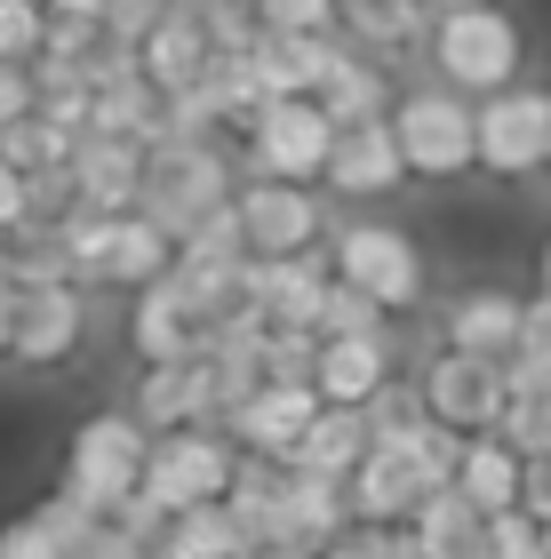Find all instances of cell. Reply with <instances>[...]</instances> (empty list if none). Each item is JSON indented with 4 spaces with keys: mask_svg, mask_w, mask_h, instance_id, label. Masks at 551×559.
<instances>
[{
    "mask_svg": "<svg viewBox=\"0 0 551 559\" xmlns=\"http://www.w3.org/2000/svg\"><path fill=\"white\" fill-rule=\"evenodd\" d=\"M64 559H153V551H144V544L129 536V527H112V520H96V527H88V536H81V544H72Z\"/></svg>",
    "mask_w": 551,
    "mask_h": 559,
    "instance_id": "74e56055",
    "label": "cell"
},
{
    "mask_svg": "<svg viewBox=\"0 0 551 559\" xmlns=\"http://www.w3.org/2000/svg\"><path fill=\"white\" fill-rule=\"evenodd\" d=\"M256 81H264V96H312L320 81H328V64H336V40L328 33H256Z\"/></svg>",
    "mask_w": 551,
    "mask_h": 559,
    "instance_id": "e0dca14e",
    "label": "cell"
},
{
    "mask_svg": "<svg viewBox=\"0 0 551 559\" xmlns=\"http://www.w3.org/2000/svg\"><path fill=\"white\" fill-rule=\"evenodd\" d=\"M312 96L328 105V120H336V129H352V120H384V72H375L368 57H352V48H336L328 81H320Z\"/></svg>",
    "mask_w": 551,
    "mask_h": 559,
    "instance_id": "484cf974",
    "label": "cell"
},
{
    "mask_svg": "<svg viewBox=\"0 0 551 559\" xmlns=\"http://www.w3.org/2000/svg\"><path fill=\"white\" fill-rule=\"evenodd\" d=\"M519 479H528V455H519L504 431H464L456 488L480 503V512H512V503H519Z\"/></svg>",
    "mask_w": 551,
    "mask_h": 559,
    "instance_id": "d6986e66",
    "label": "cell"
},
{
    "mask_svg": "<svg viewBox=\"0 0 551 559\" xmlns=\"http://www.w3.org/2000/svg\"><path fill=\"white\" fill-rule=\"evenodd\" d=\"M519 503L536 520H551V455H528V479H519Z\"/></svg>",
    "mask_w": 551,
    "mask_h": 559,
    "instance_id": "b9f144b4",
    "label": "cell"
},
{
    "mask_svg": "<svg viewBox=\"0 0 551 559\" xmlns=\"http://www.w3.org/2000/svg\"><path fill=\"white\" fill-rule=\"evenodd\" d=\"M440 9H480V0H440Z\"/></svg>",
    "mask_w": 551,
    "mask_h": 559,
    "instance_id": "c3c4849f",
    "label": "cell"
},
{
    "mask_svg": "<svg viewBox=\"0 0 551 559\" xmlns=\"http://www.w3.org/2000/svg\"><path fill=\"white\" fill-rule=\"evenodd\" d=\"M320 408H328V400H320V384H264L248 408H232V431H240L256 455H280V464H288L296 440L312 431Z\"/></svg>",
    "mask_w": 551,
    "mask_h": 559,
    "instance_id": "9a60e30c",
    "label": "cell"
},
{
    "mask_svg": "<svg viewBox=\"0 0 551 559\" xmlns=\"http://www.w3.org/2000/svg\"><path fill=\"white\" fill-rule=\"evenodd\" d=\"M232 200V168H224V152L208 136H160V144H144V192H136V209L168 224V233H192L208 209H224Z\"/></svg>",
    "mask_w": 551,
    "mask_h": 559,
    "instance_id": "6da1fadb",
    "label": "cell"
},
{
    "mask_svg": "<svg viewBox=\"0 0 551 559\" xmlns=\"http://www.w3.org/2000/svg\"><path fill=\"white\" fill-rule=\"evenodd\" d=\"M153 559H200V551H184L177 536H168V544H153Z\"/></svg>",
    "mask_w": 551,
    "mask_h": 559,
    "instance_id": "bcb514c9",
    "label": "cell"
},
{
    "mask_svg": "<svg viewBox=\"0 0 551 559\" xmlns=\"http://www.w3.org/2000/svg\"><path fill=\"white\" fill-rule=\"evenodd\" d=\"M248 280V296L264 304V320L272 328H320V304H328V264L312 257V248H296V257H256V264H240Z\"/></svg>",
    "mask_w": 551,
    "mask_h": 559,
    "instance_id": "30bf717a",
    "label": "cell"
},
{
    "mask_svg": "<svg viewBox=\"0 0 551 559\" xmlns=\"http://www.w3.org/2000/svg\"><path fill=\"white\" fill-rule=\"evenodd\" d=\"M192 344H200V320L184 304V280L160 272L136 304V352H144V368H153V360H192Z\"/></svg>",
    "mask_w": 551,
    "mask_h": 559,
    "instance_id": "44dd1931",
    "label": "cell"
},
{
    "mask_svg": "<svg viewBox=\"0 0 551 559\" xmlns=\"http://www.w3.org/2000/svg\"><path fill=\"white\" fill-rule=\"evenodd\" d=\"M184 551H200V559H240L248 551V527H240V512L232 503H192V512H177V527H168Z\"/></svg>",
    "mask_w": 551,
    "mask_h": 559,
    "instance_id": "f1b7e54d",
    "label": "cell"
},
{
    "mask_svg": "<svg viewBox=\"0 0 551 559\" xmlns=\"http://www.w3.org/2000/svg\"><path fill=\"white\" fill-rule=\"evenodd\" d=\"M72 144H81V136H64L57 120L24 112V120H9V129H0V160L24 168V176H40V168H64V160H72Z\"/></svg>",
    "mask_w": 551,
    "mask_h": 559,
    "instance_id": "4dcf8cb0",
    "label": "cell"
},
{
    "mask_svg": "<svg viewBox=\"0 0 551 559\" xmlns=\"http://www.w3.org/2000/svg\"><path fill=\"white\" fill-rule=\"evenodd\" d=\"M344 24L368 40V48H408L423 40V0H336Z\"/></svg>",
    "mask_w": 551,
    "mask_h": 559,
    "instance_id": "f546056e",
    "label": "cell"
},
{
    "mask_svg": "<svg viewBox=\"0 0 551 559\" xmlns=\"http://www.w3.org/2000/svg\"><path fill=\"white\" fill-rule=\"evenodd\" d=\"M112 0H57V16H105Z\"/></svg>",
    "mask_w": 551,
    "mask_h": 559,
    "instance_id": "f6af8a7d",
    "label": "cell"
},
{
    "mask_svg": "<svg viewBox=\"0 0 551 559\" xmlns=\"http://www.w3.org/2000/svg\"><path fill=\"white\" fill-rule=\"evenodd\" d=\"M488 559H543V520L528 512V503L488 512Z\"/></svg>",
    "mask_w": 551,
    "mask_h": 559,
    "instance_id": "e575fe53",
    "label": "cell"
},
{
    "mask_svg": "<svg viewBox=\"0 0 551 559\" xmlns=\"http://www.w3.org/2000/svg\"><path fill=\"white\" fill-rule=\"evenodd\" d=\"M112 209H88V200H72V209L57 216V240H64V257H72V280H105L112 264Z\"/></svg>",
    "mask_w": 551,
    "mask_h": 559,
    "instance_id": "83f0119b",
    "label": "cell"
},
{
    "mask_svg": "<svg viewBox=\"0 0 551 559\" xmlns=\"http://www.w3.org/2000/svg\"><path fill=\"white\" fill-rule=\"evenodd\" d=\"M336 280L368 288L384 312H408L423 296V264H416L408 233H392V224H352V233L336 240Z\"/></svg>",
    "mask_w": 551,
    "mask_h": 559,
    "instance_id": "ba28073f",
    "label": "cell"
},
{
    "mask_svg": "<svg viewBox=\"0 0 551 559\" xmlns=\"http://www.w3.org/2000/svg\"><path fill=\"white\" fill-rule=\"evenodd\" d=\"M16 344V280H0V352Z\"/></svg>",
    "mask_w": 551,
    "mask_h": 559,
    "instance_id": "ee69618b",
    "label": "cell"
},
{
    "mask_svg": "<svg viewBox=\"0 0 551 559\" xmlns=\"http://www.w3.org/2000/svg\"><path fill=\"white\" fill-rule=\"evenodd\" d=\"M519 312H528L519 296H504V288H471V296H456V312H447V344L504 360V352L519 344Z\"/></svg>",
    "mask_w": 551,
    "mask_h": 559,
    "instance_id": "603a6c76",
    "label": "cell"
},
{
    "mask_svg": "<svg viewBox=\"0 0 551 559\" xmlns=\"http://www.w3.org/2000/svg\"><path fill=\"white\" fill-rule=\"evenodd\" d=\"M81 344V288L72 280H48V288H16V360L24 368H48Z\"/></svg>",
    "mask_w": 551,
    "mask_h": 559,
    "instance_id": "4fadbf2b",
    "label": "cell"
},
{
    "mask_svg": "<svg viewBox=\"0 0 551 559\" xmlns=\"http://www.w3.org/2000/svg\"><path fill=\"white\" fill-rule=\"evenodd\" d=\"M33 216V192H24V168L0 160V233H16V224Z\"/></svg>",
    "mask_w": 551,
    "mask_h": 559,
    "instance_id": "60d3db41",
    "label": "cell"
},
{
    "mask_svg": "<svg viewBox=\"0 0 551 559\" xmlns=\"http://www.w3.org/2000/svg\"><path fill=\"white\" fill-rule=\"evenodd\" d=\"M216 408V376H208V360H153L144 368V392H136V416L144 424H160V431H177V424H192V416H208Z\"/></svg>",
    "mask_w": 551,
    "mask_h": 559,
    "instance_id": "ac0fdd59",
    "label": "cell"
},
{
    "mask_svg": "<svg viewBox=\"0 0 551 559\" xmlns=\"http://www.w3.org/2000/svg\"><path fill=\"white\" fill-rule=\"evenodd\" d=\"M336 0H256V24H272V33H328Z\"/></svg>",
    "mask_w": 551,
    "mask_h": 559,
    "instance_id": "8d00e7d4",
    "label": "cell"
},
{
    "mask_svg": "<svg viewBox=\"0 0 551 559\" xmlns=\"http://www.w3.org/2000/svg\"><path fill=\"white\" fill-rule=\"evenodd\" d=\"M144 424L129 416H88L72 431V472H64V496H81L88 512H120V496L144 488Z\"/></svg>",
    "mask_w": 551,
    "mask_h": 559,
    "instance_id": "7a4b0ae2",
    "label": "cell"
},
{
    "mask_svg": "<svg viewBox=\"0 0 551 559\" xmlns=\"http://www.w3.org/2000/svg\"><path fill=\"white\" fill-rule=\"evenodd\" d=\"M288 520L296 536L312 551H328L344 536V520H352V479H328V472H288Z\"/></svg>",
    "mask_w": 551,
    "mask_h": 559,
    "instance_id": "d4e9b609",
    "label": "cell"
},
{
    "mask_svg": "<svg viewBox=\"0 0 551 559\" xmlns=\"http://www.w3.org/2000/svg\"><path fill=\"white\" fill-rule=\"evenodd\" d=\"M232 488V448L208 440V431L177 424L168 440L144 455V496L160 503V512H192V503H216Z\"/></svg>",
    "mask_w": 551,
    "mask_h": 559,
    "instance_id": "8992f818",
    "label": "cell"
},
{
    "mask_svg": "<svg viewBox=\"0 0 551 559\" xmlns=\"http://www.w3.org/2000/svg\"><path fill=\"white\" fill-rule=\"evenodd\" d=\"M543 168H551V160H543Z\"/></svg>",
    "mask_w": 551,
    "mask_h": 559,
    "instance_id": "681fc988",
    "label": "cell"
},
{
    "mask_svg": "<svg viewBox=\"0 0 551 559\" xmlns=\"http://www.w3.org/2000/svg\"><path fill=\"white\" fill-rule=\"evenodd\" d=\"M328 176L336 192H352V200H375V192H392L399 176H408V152H399V129L392 120H352V129H336V152H328Z\"/></svg>",
    "mask_w": 551,
    "mask_h": 559,
    "instance_id": "7c38bea8",
    "label": "cell"
},
{
    "mask_svg": "<svg viewBox=\"0 0 551 559\" xmlns=\"http://www.w3.org/2000/svg\"><path fill=\"white\" fill-rule=\"evenodd\" d=\"M0 280H9V233H0Z\"/></svg>",
    "mask_w": 551,
    "mask_h": 559,
    "instance_id": "7dc6e473",
    "label": "cell"
},
{
    "mask_svg": "<svg viewBox=\"0 0 551 559\" xmlns=\"http://www.w3.org/2000/svg\"><path fill=\"white\" fill-rule=\"evenodd\" d=\"M399 152H408V176H464L480 168V112L447 88H416L408 105L392 112Z\"/></svg>",
    "mask_w": 551,
    "mask_h": 559,
    "instance_id": "3957f363",
    "label": "cell"
},
{
    "mask_svg": "<svg viewBox=\"0 0 551 559\" xmlns=\"http://www.w3.org/2000/svg\"><path fill=\"white\" fill-rule=\"evenodd\" d=\"M519 344H528V352H551V288L519 312Z\"/></svg>",
    "mask_w": 551,
    "mask_h": 559,
    "instance_id": "7bdbcfd3",
    "label": "cell"
},
{
    "mask_svg": "<svg viewBox=\"0 0 551 559\" xmlns=\"http://www.w3.org/2000/svg\"><path fill=\"white\" fill-rule=\"evenodd\" d=\"M432 48H440V72L456 88H488L495 96V88H512V72H519V24L495 9V0H480V9H447Z\"/></svg>",
    "mask_w": 551,
    "mask_h": 559,
    "instance_id": "5b68a950",
    "label": "cell"
},
{
    "mask_svg": "<svg viewBox=\"0 0 551 559\" xmlns=\"http://www.w3.org/2000/svg\"><path fill=\"white\" fill-rule=\"evenodd\" d=\"M240 224H248V257H296L320 233V200L288 176H272V185L240 192Z\"/></svg>",
    "mask_w": 551,
    "mask_h": 559,
    "instance_id": "8fae6325",
    "label": "cell"
},
{
    "mask_svg": "<svg viewBox=\"0 0 551 559\" xmlns=\"http://www.w3.org/2000/svg\"><path fill=\"white\" fill-rule=\"evenodd\" d=\"M208 48L216 40H208V24H200V9H177V0H168V16L136 40V64H144V81L168 96V88H192L200 72H208Z\"/></svg>",
    "mask_w": 551,
    "mask_h": 559,
    "instance_id": "2e32d148",
    "label": "cell"
},
{
    "mask_svg": "<svg viewBox=\"0 0 551 559\" xmlns=\"http://www.w3.org/2000/svg\"><path fill=\"white\" fill-rule=\"evenodd\" d=\"M177 264H184V272H240V264H248L240 200H224V209H208V216L192 224V233L177 240Z\"/></svg>",
    "mask_w": 551,
    "mask_h": 559,
    "instance_id": "4316f807",
    "label": "cell"
},
{
    "mask_svg": "<svg viewBox=\"0 0 551 559\" xmlns=\"http://www.w3.org/2000/svg\"><path fill=\"white\" fill-rule=\"evenodd\" d=\"M72 185H81L88 209H112V216L136 209V192H144V144L88 129L81 144H72Z\"/></svg>",
    "mask_w": 551,
    "mask_h": 559,
    "instance_id": "5bb4252c",
    "label": "cell"
},
{
    "mask_svg": "<svg viewBox=\"0 0 551 559\" xmlns=\"http://www.w3.org/2000/svg\"><path fill=\"white\" fill-rule=\"evenodd\" d=\"M368 440H375V431H368V408H336V400H328V408L312 416V431L296 440L288 472H328V479H352V472H360V455H368Z\"/></svg>",
    "mask_w": 551,
    "mask_h": 559,
    "instance_id": "ffe728a7",
    "label": "cell"
},
{
    "mask_svg": "<svg viewBox=\"0 0 551 559\" xmlns=\"http://www.w3.org/2000/svg\"><path fill=\"white\" fill-rule=\"evenodd\" d=\"M40 105V88L33 81H24V72L9 64V57H0V129H9V120H24V112H33Z\"/></svg>",
    "mask_w": 551,
    "mask_h": 559,
    "instance_id": "ab89813d",
    "label": "cell"
},
{
    "mask_svg": "<svg viewBox=\"0 0 551 559\" xmlns=\"http://www.w3.org/2000/svg\"><path fill=\"white\" fill-rule=\"evenodd\" d=\"M423 400H432L440 424L456 431H495V416H504V360H488V352H456L447 344L432 368H423Z\"/></svg>",
    "mask_w": 551,
    "mask_h": 559,
    "instance_id": "9c48e42d",
    "label": "cell"
},
{
    "mask_svg": "<svg viewBox=\"0 0 551 559\" xmlns=\"http://www.w3.org/2000/svg\"><path fill=\"white\" fill-rule=\"evenodd\" d=\"M392 376L384 360V336H320V400H336V408H368V392Z\"/></svg>",
    "mask_w": 551,
    "mask_h": 559,
    "instance_id": "7402d4cb",
    "label": "cell"
},
{
    "mask_svg": "<svg viewBox=\"0 0 551 559\" xmlns=\"http://www.w3.org/2000/svg\"><path fill=\"white\" fill-rule=\"evenodd\" d=\"M160 272H177V233H168V224H153L144 209H120V224H112V264H105V280H129V288H153Z\"/></svg>",
    "mask_w": 551,
    "mask_h": 559,
    "instance_id": "cb8c5ba5",
    "label": "cell"
},
{
    "mask_svg": "<svg viewBox=\"0 0 551 559\" xmlns=\"http://www.w3.org/2000/svg\"><path fill=\"white\" fill-rule=\"evenodd\" d=\"M495 431H504L519 455H551V384L543 392H512L504 416H495Z\"/></svg>",
    "mask_w": 551,
    "mask_h": 559,
    "instance_id": "d6a6232c",
    "label": "cell"
},
{
    "mask_svg": "<svg viewBox=\"0 0 551 559\" xmlns=\"http://www.w3.org/2000/svg\"><path fill=\"white\" fill-rule=\"evenodd\" d=\"M160 16H168V0H112V9H105V33L136 48V40H144V33H153V24H160Z\"/></svg>",
    "mask_w": 551,
    "mask_h": 559,
    "instance_id": "f35d334b",
    "label": "cell"
},
{
    "mask_svg": "<svg viewBox=\"0 0 551 559\" xmlns=\"http://www.w3.org/2000/svg\"><path fill=\"white\" fill-rule=\"evenodd\" d=\"M48 40V16H40V0H0V57H33V48Z\"/></svg>",
    "mask_w": 551,
    "mask_h": 559,
    "instance_id": "d590c367",
    "label": "cell"
},
{
    "mask_svg": "<svg viewBox=\"0 0 551 559\" xmlns=\"http://www.w3.org/2000/svg\"><path fill=\"white\" fill-rule=\"evenodd\" d=\"M264 376L272 384H312L320 376V336L312 328H272L264 336Z\"/></svg>",
    "mask_w": 551,
    "mask_h": 559,
    "instance_id": "836d02e7",
    "label": "cell"
},
{
    "mask_svg": "<svg viewBox=\"0 0 551 559\" xmlns=\"http://www.w3.org/2000/svg\"><path fill=\"white\" fill-rule=\"evenodd\" d=\"M248 144H256V168H264V176L304 185V176L328 168L336 120H328V105H320V96H264V105L248 112Z\"/></svg>",
    "mask_w": 551,
    "mask_h": 559,
    "instance_id": "277c9868",
    "label": "cell"
},
{
    "mask_svg": "<svg viewBox=\"0 0 551 559\" xmlns=\"http://www.w3.org/2000/svg\"><path fill=\"white\" fill-rule=\"evenodd\" d=\"M551 160V88H495L480 105V168L536 176Z\"/></svg>",
    "mask_w": 551,
    "mask_h": 559,
    "instance_id": "52a82bcc",
    "label": "cell"
},
{
    "mask_svg": "<svg viewBox=\"0 0 551 559\" xmlns=\"http://www.w3.org/2000/svg\"><path fill=\"white\" fill-rule=\"evenodd\" d=\"M320 336H384V304L352 280H328V304H320Z\"/></svg>",
    "mask_w": 551,
    "mask_h": 559,
    "instance_id": "1f68e13d",
    "label": "cell"
}]
</instances>
